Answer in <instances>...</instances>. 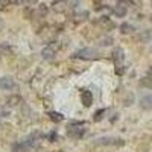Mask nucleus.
<instances>
[{
	"label": "nucleus",
	"instance_id": "15",
	"mask_svg": "<svg viewBox=\"0 0 152 152\" xmlns=\"http://www.w3.org/2000/svg\"><path fill=\"white\" fill-rule=\"evenodd\" d=\"M140 85L142 87H148V88H152V78L148 75L146 78H143L142 81H140Z\"/></svg>",
	"mask_w": 152,
	"mask_h": 152
},
{
	"label": "nucleus",
	"instance_id": "13",
	"mask_svg": "<svg viewBox=\"0 0 152 152\" xmlns=\"http://www.w3.org/2000/svg\"><path fill=\"white\" fill-rule=\"evenodd\" d=\"M120 31H122V34H131V32H134V26L129 23H122Z\"/></svg>",
	"mask_w": 152,
	"mask_h": 152
},
{
	"label": "nucleus",
	"instance_id": "20",
	"mask_svg": "<svg viewBox=\"0 0 152 152\" xmlns=\"http://www.w3.org/2000/svg\"><path fill=\"white\" fill-rule=\"evenodd\" d=\"M119 3L123 5V6H126V5H131V3H132V0H119Z\"/></svg>",
	"mask_w": 152,
	"mask_h": 152
},
{
	"label": "nucleus",
	"instance_id": "17",
	"mask_svg": "<svg viewBox=\"0 0 152 152\" xmlns=\"http://www.w3.org/2000/svg\"><path fill=\"white\" fill-rule=\"evenodd\" d=\"M18 100H20V97H12V99L8 100V105H9V107H14V105H17L15 102H18Z\"/></svg>",
	"mask_w": 152,
	"mask_h": 152
},
{
	"label": "nucleus",
	"instance_id": "11",
	"mask_svg": "<svg viewBox=\"0 0 152 152\" xmlns=\"http://www.w3.org/2000/svg\"><path fill=\"white\" fill-rule=\"evenodd\" d=\"M41 55H43L44 59H53V56H55V49H52V47H46V49H43Z\"/></svg>",
	"mask_w": 152,
	"mask_h": 152
},
{
	"label": "nucleus",
	"instance_id": "2",
	"mask_svg": "<svg viewBox=\"0 0 152 152\" xmlns=\"http://www.w3.org/2000/svg\"><path fill=\"white\" fill-rule=\"evenodd\" d=\"M87 129L85 128H78V126H67V135L70 138H73V140H81V138L85 135Z\"/></svg>",
	"mask_w": 152,
	"mask_h": 152
},
{
	"label": "nucleus",
	"instance_id": "23",
	"mask_svg": "<svg viewBox=\"0 0 152 152\" xmlns=\"http://www.w3.org/2000/svg\"><path fill=\"white\" fill-rule=\"evenodd\" d=\"M148 75H149V76H151V78H152V67H151V69H149V70H148Z\"/></svg>",
	"mask_w": 152,
	"mask_h": 152
},
{
	"label": "nucleus",
	"instance_id": "14",
	"mask_svg": "<svg viewBox=\"0 0 152 152\" xmlns=\"http://www.w3.org/2000/svg\"><path fill=\"white\" fill-rule=\"evenodd\" d=\"M104 114H105V110L104 108H100L94 113V116H93V122H100L104 119Z\"/></svg>",
	"mask_w": 152,
	"mask_h": 152
},
{
	"label": "nucleus",
	"instance_id": "1",
	"mask_svg": "<svg viewBox=\"0 0 152 152\" xmlns=\"http://www.w3.org/2000/svg\"><path fill=\"white\" fill-rule=\"evenodd\" d=\"M73 56L75 58H79V59H88V61H91V59H97L100 56V53L97 52L96 49L85 47V49H81L79 52H76Z\"/></svg>",
	"mask_w": 152,
	"mask_h": 152
},
{
	"label": "nucleus",
	"instance_id": "7",
	"mask_svg": "<svg viewBox=\"0 0 152 152\" xmlns=\"http://www.w3.org/2000/svg\"><path fill=\"white\" fill-rule=\"evenodd\" d=\"M32 146L24 140V142H17V143H14L12 145V152H26V151H29Z\"/></svg>",
	"mask_w": 152,
	"mask_h": 152
},
{
	"label": "nucleus",
	"instance_id": "8",
	"mask_svg": "<svg viewBox=\"0 0 152 152\" xmlns=\"http://www.w3.org/2000/svg\"><path fill=\"white\" fill-rule=\"evenodd\" d=\"M140 107L143 110H152V94H146L140 99Z\"/></svg>",
	"mask_w": 152,
	"mask_h": 152
},
{
	"label": "nucleus",
	"instance_id": "22",
	"mask_svg": "<svg viewBox=\"0 0 152 152\" xmlns=\"http://www.w3.org/2000/svg\"><path fill=\"white\" fill-rule=\"evenodd\" d=\"M111 41H113V40H110V38H107V40H104V43H102V44H104V46H108V44H111Z\"/></svg>",
	"mask_w": 152,
	"mask_h": 152
},
{
	"label": "nucleus",
	"instance_id": "19",
	"mask_svg": "<svg viewBox=\"0 0 152 152\" xmlns=\"http://www.w3.org/2000/svg\"><path fill=\"white\" fill-rule=\"evenodd\" d=\"M8 50H9V46H8V44H3V46H0V52H2V53L8 52Z\"/></svg>",
	"mask_w": 152,
	"mask_h": 152
},
{
	"label": "nucleus",
	"instance_id": "16",
	"mask_svg": "<svg viewBox=\"0 0 152 152\" xmlns=\"http://www.w3.org/2000/svg\"><path fill=\"white\" fill-rule=\"evenodd\" d=\"M47 138H49L50 142H56V140H58V135H56L55 131H52V132H49V134H47Z\"/></svg>",
	"mask_w": 152,
	"mask_h": 152
},
{
	"label": "nucleus",
	"instance_id": "21",
	"mask_svg": "<svg viewBox=\"0 0 152 152\" xmlns=\"http://www.w3.org/2000/svg\"><path fill=\"white\" fill-rule=\"evenodd\" d=\"M26 5H35V3H38V0H23Z\"/></svg>",
	"mask_w": 152,
	"mask_h": 152
},
{
	"label": "nucleus",
	"instance_id": "3",
	"mask_svg": "<svg viewBox=\"0 0 152 152\" xmlns=\"http://www.w3.org/2000/svg\"><path fill=\"white\" fill-rule=\"evenodd\" d=\"M96 145H102V146H122L123 145V140L120 138H114V137H100L97 138Z\"/></svg>",
	"mask_w": 152,
	"mask_h": 152
},
{
	"label": "nucleus",
	"instance_id": "9",
	"mask_svg": "<svg viewBox=\"0 0 152 152\" xmlns=\"http://www.w3.org/2000/svg\"><path fill=\"white\" fill-rule=\"evenodd\" d=\"M113 14L116 15V17H120V18L125 17L126 15V6L117 3V6H114V9H113Z\"/></svg>",
	"mask_w": 152,
	"mask_h": 152
},
{
	"label": "nucleus",
	"instance_id": "18",
	"mask_svg": "<svg viewBox=\"0 0 152 152\" xmlns=\"http://www.w3.org/2000/svg\"><path fill=\"white\" fill-rule=\"evenodd\" d=\"M84 125H85L84 122H78V120H72L69 123V126H84Z\"/></svg>",
	"mask_w": 152,
	"mask_h": 152
},
{
	"label": "nucleus",
	"instance_id": "6",
	"mask_svg": "<svg viewBox=\"0 0 152 152\" xmlns=\"http://www.w3.org/2000/svg\"><path fill=\"white\" fill-rule=\"evenodd\" d=\"M81 102L84 107H91L93 104V94L90 90H82L81 91Z\"/></svg>",
	"mask_w": 152,
	"mask_h": 152
},
{
	"label": "nucleus",
	"instance_id": "10",
	"mask_svg": "<svg viewBox=\"0 0 152 152\" xmlns=\"http://www.w3.org/2000/svg\"><path fill=\"white\" fill-rule=\"evenodd\" d=\"M47 116H49L50 120L55 122V123H59V122L64 120V116H62L61 113H56V111H49V113H47Z\"/></svg>",
	"mask_w": 152,
	"mask_h": 152
},
{
	"label": "nucleus",
	"instance_id": "4",
	"mask_svg": "<svg viewBox=\"0 0 152 152\" xmlns=\"http://www.w3.org/2000/svg\"><path fill=\"white\" fill-rule=\"evenodd\" d=\"M113 61L114 64H116V67H120L123 66V61H125V52L122 47H116L113 50Z\"/></svg>",
	"mask_w": 152,
	"mask_h": 152
},
{
	"label": "nucleus",
	"instance_id": "12",
	"mask_svg": "<svg viewBox=\"0 0 152 152\" xmlns=\"http://www.w3.org/2000/svg\"><path fill=\"white\" fill-rule=\"evenodd\" d=\"M100 24H102V26H105L107 29H113L114 28V23L108 18V17H100V21H99Z\"/></svg>",
	"mask_w": 152,
	"mask_h": 152
},
{
	"label": "nucleus",
	"instance_id": "5",
	"mask_svg": "<svg viewBox=\"0 0 152 152\" xmlns=\"http://www.w3.org/2000/svg\"><path fill=\"white\" fill-rule=\"evenodd\" d=\"M0 88L5 91H9V90H14V88H17L15 82L12 78H9V76H3V78H0Z\"/></svg>",
	"mask_w": 152,
	"mask_h": 152
}]
</instances>
